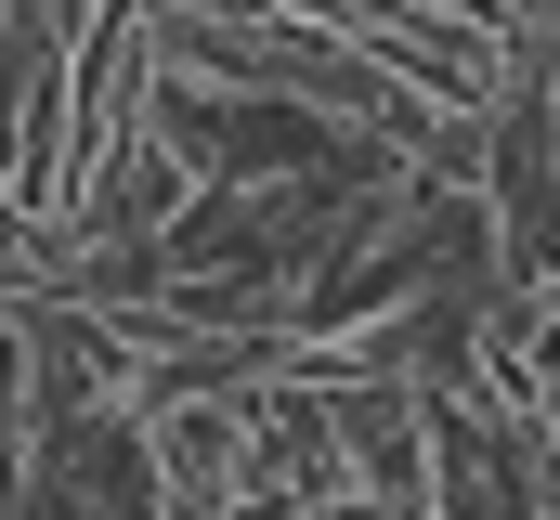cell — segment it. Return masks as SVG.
<instances>
[{"instance_id": "1", "label": "cell", "mask_w": 560, "mask_h": 520, "mask_svg": "<svg viewBox=\"0 0 560 520\" xmlns=\"http://www.w3.org/2000/svg\"><path fill=\"white\" fill-rule=\"evenodd\" d=\"M235 508H365L352 495V456H339V416H326V378L313 365H275L248 378V442H235Z\"/></svg>"}, {"instance_id": "2", "label": "cell", "mask_w": 560, "mask_h": 520, "mask_svg": "<svg viewBox=\"0 0 560 520\" xmlns=\"http://www.w3.org/2000/svg\"><path fill=\"white\" fill-rule=\"evenodd\" d=\"M326 416H339V456H352V495L365 508H430V429H418V378L405 365H313Z\"/></svg>"}, {"instance_id": "3", "label": "cell", "mask_w": 560, "mask_h": 520, "mask_svg": "<svg viewBox=\"0 0 560 520\" xmlns=\"http://www.w3.org/2000/svg\"><path fill=\"white\" fill-rule=\"evenodd\" d=\"M26 508H170L156 429H143L131 403H92V416L39 429V442H26Z\"/></svg>"}, {"instance_id": "4", "label": "cell", "mask_w": 560, "mask_h": 520, "mask_svg": "<svg viewBox=\"0 0 560 520\" xmlns=\"http://www.w3.org/2000/svg\"><path fill=\"white\" fill-rule=\"evenodd\" d=\"M143 429H156V482H170V508H235L248 390H183V403H156Z\"/></svg>"}, {"instance_id": "5", "label": "cell", "mask_w": 560, "mask_h": 520, "mask_svg": "<svg viewBox=\"0 0 560 520\" xmlns=\"http://www.w3.org/2000/svg\"><path fill=\"white\" fill-rule=\"evenodd\" d=\"M0 508H26V339H13V299H0Z\"/></svg>"}, {"instance_id": "6", "label": "cell", "mask_w": 560, "mask_h": 520, "mask_svg": "<svg viewBox=\"0 0 560 520\" xmlns=\"http://www.w3.org/2000/svg\"><path fill=\"white\" fill-rule=\"evenodd\" d=\"M548 312H560V273H548Z\"/></svg>"}]
</instances>
